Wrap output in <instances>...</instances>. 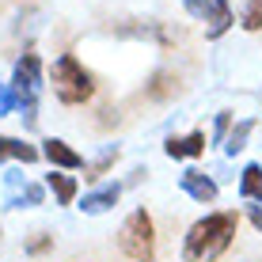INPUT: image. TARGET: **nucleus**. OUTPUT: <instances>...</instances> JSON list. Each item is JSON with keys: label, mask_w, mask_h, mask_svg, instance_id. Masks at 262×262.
<instances>
[{"label": "nucleus", "mask_w": 262, "mask_h": 262, "mask_svg": "<svg viewBox=\"0 0 262 262\" xmlns=\"http://www.w3.org/2000/svg\"><path fill=\"white\" fill-rule=\"evenodd\" d=\"M122 198V186L118 183H111V186H99V190L92 194H84V202H80V209H84L88 216H99V213H106L114 202Z\"/></svg>", "instance_id": "0eeeda50"}, {"label": "nucleus", "mask_w": 262, "mask_h": 262, "mask_svg": "<svg viewBox=\"0 0 262 262\" xmlns=\"http://www.w3.org/2000/svg\"><path fill=\"white\" fill-rule=\"evenodd\" d=\"M114 160H118V148H106V152H103V156H99V160H95V164H92V167H88V179H99V175H103V171H106V167H111V164H114Z\"/></svg>", "instance_id": "a211bd4d"}, {"label": "nucleus", "mask_w": 262, "mask_h": 262, "mask_svg": "<svg viewBox=\"0 0 262 262\" xmlns=\"http://www.w3.org/2000/svg\"><path fill=\"white\" fill-rule=\"evenodd\" d=\"M46 186L53 190V198H57L61 205H72V202H76V190H80L76 179H72V175H61V171H50V175H46Z\"/></svg>", "instance_id": "9b49d317"}, {"label": "nucleus", "mask_w": 262, "mask_h": 262, "mask_svg": "<svg viewBox=\"0 0 262 262\" xmlns=\"http://www.w3.org/2000/svg\"><path fill=\"white\" fill-rule=\"evenodd\" d=\"M228 133H232V114H228V111H221V114H216L213 141H216V144H224V141H228Z\"/></svg>", "instance_id": "6ab92c4d"}, {"label": "nucleus", "mask_w": 262, "mask_h": 262, "mask_svg": "<svg viewBox=\"0 0 262 262\" xmlns=\"http://www.w3.org/2000/svg\"><path fill=\"white\" fill-rule=\"evenodd\" d=\"M243 31H262V0H243Z\"/></svg>", "instance_id": "dca6fc26"}, {"label": "nucleus", "mask_w": 262, "mask_h": 262, "mask_svg": "<svg viewBox=\"0 0 262 262\" xmlns=\"http://www.w3.org/2000/svg\"><path fill=\"white\" fill-rule=\"evenodd\" d=\"M42 156H46L53 167H61V171H76V167H84V156H80L72 144H65L61 137L42 141Z\"/></svg>", "instance_id": "39448f33"}, {"label": "nucleus", "mask_w": 262, "mask_h": 262, "mask_svg": "<svg viewBox=\"0 0 262 262\" xmlns=\"http://www.w3.org/2000/svg\"><path fill=\"white\" fill-rule=\"evenodd\" d=\"M247 216H251V224H255V228L262 232V209H258V205H251V209H247Z\"/></svg>", "instance_id": "4be33fe9"}, {"label": "nucleus", "mask_w": 262, "mask_h": 262, "mask_svg": "<svg viewBox=\"0 0 262 262\" xmlns=\"http://www.w3.org/2000/svg\"><path fill=\"white\" fill-rule=\"evenodd\" d=\"M42 198H46V190H42V186H34V183H27L23 190H15L12 194V209H23V205H42Z\"/></svg>", "instance_id": "4468645a"}, {"label": "nucleus", "mask_w": 262, "mask_h": 262, "mask_svg": "<svg viewBox=\"0 0 262 262\" xmlns=\"http://www.w3.org/2000/svg\"><path fill=\"white\" fill-rule=\"evenodd\" d=\"M38 57L34 53H23L19 61H15V72H12V92L15 99H19V106H23V122L27 125H34L38 122V114H34V92H38Z\"/></svg>", "instance_id": "20e7f679"}, {"label": "nucleus", "mask_w": 262, "mask_h": 262, "mask_svg": "<svg viewBox=\"0 0 262 262\" xmlns=\"http://www.w3.org/2000/svg\"><path fill=\"white\" fill-rule=\"evenodd\" d=\"M186 4V12L194 15V19H205V15H209V0H183Z\"/></svg>", "instance_id": "412c9836"}, {"label": "nucleus", "mask_w": 262, "mask_h": 262, "mask_svg": "<svg viewBox=\"0 0 262 262\" xmlns=\"http://www.w3.org/2000/svg\"><path fill=\"white\" fill-rule=\"evenodd\" d=\"M15 106H19V99H15L12 84H0V114H12Z\"/></svg>", "instance_id": "aec40b11"}, {"label": "nucleus", "mask_w": 262, "mask_h": 262, "mask_svg": "<svg viewBox=\"0 0 262 262\" xmlns=\"http://www.w3.org/2000/svg\"><path fill=\"white\" fill-rule=\"evenodd\" d=\"M179 186H183V190L190 194L194 202H202V205L216 202V183H213L209 175H202V171H186V175L179 179Z\"/></svg>", "instance_id": "423d86ee"}, {"label": "nucleus", "mask_w": 262, "mask_h": 262, "mask_svg": "<svg viewBox=\"0 0 262 262\" xmlns=\"http://www.w3.org/2000/svg\"><path fill=\"white\" fill-rule=\"evenodd\" d=\"M205 23H209V27H205V38H209V42L221 38V34L236 23V19H232V4H228V0H209V15H205Z\"/></svg>", "instance_id": "6e6552de"}, {"label": "nucleus", "mask_w": 262, "mask_h": 262, "mask_svg": "<svg viewBox=\"0 0 262 262\" xmlns=\"http://www.w3.org/2000/svg\"><path fill=\"white\" fill-rule=\"evenodd\" d=\"M118 247L133 262H156V228H152V216L144 209H133L125 216V224L118 232Z\"/></svg>", "instance_id": "7ed1b4c3"}, {"label": "nucleus", "mask_w": 262, "mask_h": 262, "mask_svg": "<svg viewBox=\"0 0 262 262\" xmlns=\"http://www.w3.org/2000/svg\"><path fill=\"white\" fill-rule=\"evenodd\" d=\"M50 80H53V95H57L61 103H69V106L88 103V99L95 95V80H92V72L80 65V61L72 57V53H65V57H57V61H53Z\"/></svg>", "instance_id": "f03ea898"}, {"label": "nucleus", "mask_w": 262, "mask_h": 262, "mask_svg": "<svg viewBox=\"0 0 262 262\" xmlns=\"http://www.w3.org/2000/svg\"><path fill=\"white\" fill-rule=\"evenodd\" d=\"M239 194L247 202H262V167L258 164H247L239 175Z\"/></svg>", "instance_id": "ddd939ff"}, {"label": "nucleus", "mask_w": 262, "mask_h": 262, "mask_svg": "<svg viewBox=\"0 0 262 262\" xmlns=\"http://www.w3.org/2000/svg\"><path fill=\"white\" fill-rule=\"evenodd\" d=\"M164 152H167L171 160H183V156H202V152H205V133H202V129H194L190 137H167Z\"/></svg>", "instance_id": "1a4fd4ad"}, {"label": "nucleus", "mask_w": 262, "mask_h": 262, "mask_svg": "<svg viewBox=\"0 0 262 262\" xmlns=\"http://www.w3.org/2000/svg\"><path fill=\"white\" fill-rule=\"evenodd\" d=\"M144 95L148 99H171V95H179V76L175 72H156V76H152V84L144 88Z\"/></svg>", "instance_id": "f8f14e48"}, {"label": "nucleus", "mask_w": 262, "mask_h": 262, "mask_svg": "<svg viewBox=\"0 0 262 262\" xmlns=\"http://www.w3.org/2000/svg\"><path fill=\"white\" fill-rule=\"evenodd\" d=\"M50 247H53L50 232H34V236L27 239V255H42V251H50Z\"/></svg>", "instance_id": "f3484780"}, {"label": "nucleus", "mask_w": 262, "mask_h": 262, "mask_svg": "<svg viewBox=\"0 0 262 262\" xmlns=\"http://www.w3.org/2000/svg\"><path fill=\"white\" fill-rule=\"evenodd\" d=\"M247 137H251V122H239V125H232L228 141H224V152H228V156L243 152V148H247Z\"/></svg>", "instance_id": "2eb2a0df"}, {"label": "nucleus", "mask_w": 262, "mask_h": 262, "mask_svg": "<svg viewBox=\"0 0 262 262\" xmlns=\"http://www.w3.org/2000/svg\"><path fill=\"white\" fill-rule=\"evenodd\" d=\"M236 239V213H209L186 232L183 258L186 262H216Z\"/></svg>", "instance_id": "f257e3e1"}, {"label": "nucleus", "mask_w": 262, "mask_h": 262, "mask_svg": "<svg viewBox=\"0 0 262 262\" xmlns=\"http://www.w3.org/2000/svg\"><path fill=\"white\" fill-rule=\"evenodd\" d=\"M42 152L27 141H15V137H0V160H23V164H34Z\"/></svg>", "instance_id": "9d476101"}]
</instances>
